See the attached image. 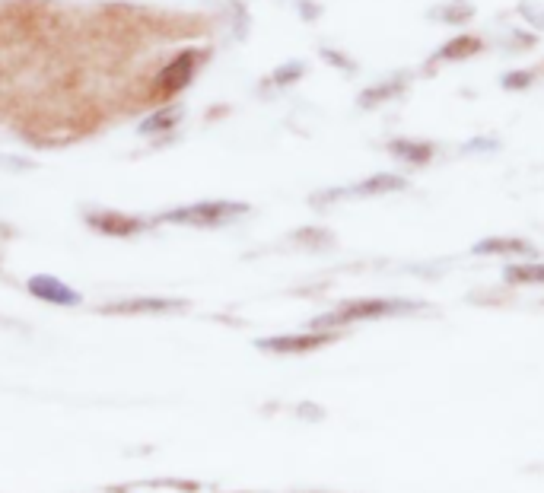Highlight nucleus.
Listing matches in <instances>:
<instances>
[{
	"mask_svg": "<svg viewBox=\"0 0 544 493\" xmlns=\"http://www.w3.org/2000/svg\"><path fill=\"white\" fill-rule=\"evenodd\" d=\"M417 303L411 299H350L341 303L338 309H331L312 322V331H335L344 325H357V322H376V319H389V315H408L414 312Z\"/></svg>",
	"mask_w": 544,
	"mask_h": 493,
	"instance_id": "1",
	"label": "nucleus"
},
{
	"mask_svg": "<svg viewBox=\"0 0 544 493\" xmlns=\"http://www.w3.org/2000/svg\"><path fill=\"white\" fill-rule=\"evenodd\" d=\"M242 214H249V204L204 201V204H191V207H182V210H169L163 220H169V223H188V226H220V223L236 220Z\"/></svg>",
	"mask_w": 544,
	"mask_h": 493,
	"instance_id": "2",
	"label": "nucleus"
},
{
	"mask_svg": "<svg viewBox=\"0 0 544 493\" xmlns=\"http://www.w3.org/2000/svg\"><path fill=\"white\" fill-rule=\"evenodd\" d=\"M207 55L198 48H188L182 51V55H175L163 70H160V77H156V93L160 96H175V93H182L185 86L195 80L198 74V67Z\"/></svg>",
	"mask_w": 544,
	"mask_h": 493,
	"instance_id": "3",
	"label": "nucleus"
},
{
	"mask_svg": "<svg viewBox=\"0 0 544 493\" xmlns=\"http://www.w3.org/2000/svg\"><path fill=\"white\" fill-rule=\"evenodd\" d=\"M331 341H338L335 331H303V334H284V338H268L261 341V350H271V354H312V350H322Z\"/></svg>",
	"mask_w": 544,
	"mask_h": 493,
	"instance_id": "4",
	"label": "nucleus"
},
{
	"mask_svg": "<svg viewBox=\"0 0 544 493\" xmlns=\"http://www.w3.org/2000/svg\"><path fill=\"white\" fill-rule=\"evenodd\" d=\"M484 51V39L478 32H462V35H452L449 42H443L440 48L430 55L427 70H436L440 64H459V61H471L475 55Z\"/></svg>",
	"mask_w": 544,
	"mask_h": 493,
	"instance_id": "5",
	"label": "nucleus"
},
{
	"mask_svg": "<svg viewBox=\"0 0 544 493\" xmlns=\"http://www.w3.org/2000/svg\"><path fill=\"white\" fill-rule=\"evenodd\" d=\"M408 188V179H401V175H392V172H379V175H370V179H363L350 188H341V191H331L325 195L328 201L331 198H379V195H392V191H405Z\"/></svg>",
	"mask_w": 544,
	"mask_h": 493,
	"instance_id": "6",
	"label": "nucleus"
},
{
	"mask_svg": "<svg viewBox=\"0 0 544 493\" xmlns=\"http://www.w3.org/2000/svg\"><path fill=\"white\" fill-rule=\"evenodd\" d=\"M389 153L395 156V160L420 169V166L433 163L436 144H430V140H417V137H395V140H389Z\"/></svg>",
	"mask_w": 544,
	"mask_h": 493,
	"instance_id": "7",
	"label": "nucleus"
},
{
	"mask_svg": "<svg viewBox=\"0 0 544 493\" xmlns=\"http://www.w3.org/2000/svg\"><path fill=\"white\" fill-rule=\"evenodd\" d=\"M405 90H408V80H405V77L379 80V83H373V86H366V90L357 96V109L373 112V109H379V105H385V102L398 99V96L405 93Z\"/></svg>",
	"mask_w": 544,
	"mask_h": 493,
	"instance_id": "8",
	"label": "nucleus"
},
{
	"mask_svg": "<svg viewBox=\"0 0 544 493\" xmlns=\"http://www.w3.org/2000/svg\"><path fill=\"white\" fill-rule=\"evenodd\" d=\"M471 252L475 255H535V245L519 236H487Z\"/></svg>",
	"mask_w": 544,
	"mask_h": 493,
	"instance_id": "9",
	"label": "nucleus"
},
{
	"mask_svg": "<svg viewBox=\"0 0 544 493\" xmlns=\"http://www.w3.org/2000/svg\"><path fill=\"white\" fill-rule=\"evenodd\" d=\"M29 290L39 296V299H48V303H61V306H70V303H80V296L64 287L61 280L55 277H32L29 280Z\"/></svg>",
	"mask_w": 544,
	"mask_h": 493,
	"instance_id": "10",
	"label": "nucleus"
},
{
	"mask_svg": "<svg viewBox=\"0 0 544 493\" xmlns=\"http://www.w3.org/2000/svg\"><path fill=\"white\" fill-rule=\"evenodd\" d=\"M503 280L513 287H544V261H519L506 264Z\"/></svg>",
	"mask_w": 544,
	"mask_h": 493,
	"instance_id": "11",
	"label": "nucleus"
},
{
	"mask_svg": "<svg viewBox=\"0 0 544 493\" xmlns=\"http://www.w3.org/2000/svg\"><path fill=\"white\" fill-rule=\"evenodd\" d=\"M544 74V64L538 67H516V70H506V74L500 77V86L506 93H525V90H532L535 80Z\"/></svg>",
	"mask_w": 544,
	"mask_h": 493,
	"instance_id": "12",
	"label": "nucleus"
},
{
	"mask_svg": "<svg viewBox=\"0 0 544 493\" xmlns=\"http://www.w3.org/2000/svg\"><path fill=\"white\" fill-rule=\"evenodd\" d=\"M430 20H440V23H449V26H465L475 20V7L471 4H449V7H436L430 10Z\"/></svg>",
	"mask_w": 544,
	"mask_h": 493,
	"instance_id": "13",
	"label": "nucleus"
},
{
	"mask_svg": "<svg viewBox=\"0 0 544 493\" xmlns=\"http://www.w3.org/2000/svg\"><path fill=\"white\" fill-rule=\"evenodd\" d=\"M90 223L93 226H99L102 233H134V230H140V220H128V217H115V214H102V217H90Z\"/></svg>",
	"mask_w": 544,
	"mask_h": 493,
	"instance_id": "14",
	"label": "nucleus"
},
{
	"mask_svg": "<svg viewBox=\"0 0 544 493\" xmlns=\"http://www.w3.org/2000/svg\"><path fill=\"white\" fill-rule=\"evenodd\" d=\"M303 77H306V64L303 61H287L271 74V83L274 86H293V83H300Z\"/></svg>",
	"mask_w": 544,
	"mask_h": 493,
	"instance_id": "15",
	"label": "nucleus"
},
{
	"mask_svg": "<svg viewBox=\"0 0 544 493\" xmlns=\"http://www.w3.org/2000/svg\"><path fill=\"white\" fill-rule=\"evenodd\" d=\"M182 115L175 112V109H166V112H156L153 118H147L144 125H140V134H156V131H166V128H172L175 121H179Z\"/></svg>",
	"mask_w": 544,
	"mask_h": 493,
	"instance_id": "16",
	"label": "nucleus"
},
{
	"mask_svg": "<svg viewBox=\"0 0 544 493\" xmlns=\"http://www.w3.org/2000/svg\"><path fill=\"white\" fill-rule=\"evenodd\" d=\"M319 55H322V61H325L328 67L344 70V74H357V70H360L357 61H350V58L344 55V51H338V48H322Z\"/></svg>",
	"mask_w": 544,
	"mask_h": 493,
	"instance_id": "17",
	"label": "nucleus"
},
{
	"mask_svg": "<svg viewBox=\"0 0 544 493\" xmlns=\"http://www.w3.org/2000/svg\"><path fill=\"white\" fill-rule=\"evenodd\" d=\"M538 45V35L535 32H513V39H510V48L513 51H529V48H535Z\"/></svg>",
	"mask_w": 544,
	"mask_h": 493,
	"instance_id": "18",
	"label": "nucleus"
},
{
	"mask_svg": "<svg viewBox=\"0 0 544 493\" xmlns=\"http://www.w3.org/2000/svg\"><path fill=\"white\" fill-rule=\"evenodd\" d=\"M516 10H519L522 20H529L535 29H544V13H538V7H532V4H519Z\"/></svg>",
	"mask_w": 544,
	"mask_h": 493,
	"instance_id": "19",
	"label": "nucleus"
},
{
	"mask_svg": "<svg viewBox=\"0 0 544 493\" xmlns=\"http://www.w3.org/2000/svg\"><path fill=\"white\" fill-rule=\"evenodd\" d=\"M303 20H319V13H322V7L319 4H312V0H303Z\"/></svg>",
	"mask_w": 544,
	"mask_h": 493,
	"instance_id": "20",
	"label": "nucleus"
}]
</instances>
